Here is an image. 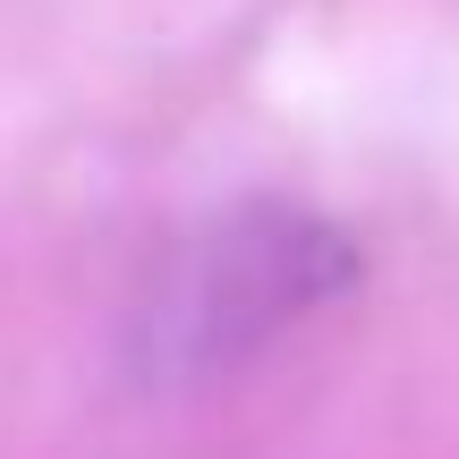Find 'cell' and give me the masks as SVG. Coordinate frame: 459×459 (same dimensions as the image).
I'll use <instances>...</instances> for the list:
<instances>
[{
    "mask_svg": "<svg viewBox=\"0 0 459 459\" xmlns=\"http://www.w3.org/2000/svg\"><path fill=\"white\" fill-rule=\"evenodd\" d=\"M358 290V247L298 204H238L213 230L179 238L136 307V375L213 383L247 366L273 332Z\"/></svg>",
    "mask_w": 459,
    "mask_h": 459,
    "instance_id": "1",
    "label": "cell"
}]
</instances>
